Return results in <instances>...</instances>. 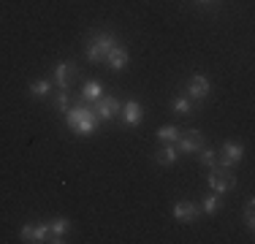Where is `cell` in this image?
<instances>
[{
    "instance_id": "1",
    "label": "cell",
    "mask_w": 255,
    "mask_h": 244,
    "mask_svg": "<svg viewBox=\"0 0 255 244\" xmlns=\"http://www.w3.org/2000/svg\"><path fill=\"white\" fill-rule=\"evenodd\" d=\"M114 44H117V38H114L112 33H95V35H90V41H87V60H90V63H103V60H106V54L112 52Z\"/></svg>"
},
{
    "instance_id": "2",
    "label": "cell",
    "mask_w": 255,
    "mask_h": 244,
    "mask_svg": "<svg viewBox=\"0 0 255 244\" xmlns=\"http://www.w3.org/2000/svg\"><path fill=\"white\" fill-rule=\"evenodd\" d=\"M201 146H204L201 130L190 127V130H182L179 133V138H177V152H179V155H196Z\"/></svg>"
},
{
    "instance_id": "3",
    "label": "cell",
    "mask_w": 255,
    "mask_h": 244,
    "mask_svg": "<svg viewBox=\"0 0 255 244\" xmlns=\"http://www.w3.org/2000/svg\"><path fill=\"white\" fill-rule=\"evenodd\" d=\"M209 187H212V193H228V190H234L236 187V179H234V174L226 168H220V166H212V174H209Z\"/></svg>"
},
{
    "instance_id": "4",
    "label": "cell",
    "mask_w": 255,
    "mask_h": 244,
    "mask_svg": "<svg viewBox=\"0 0 255 244\" xmlns=\"http://www.w3.org/2000/svg\"><path fill=\"white\" fill-rule=\"evenodd\" d=\"M242 157H245V146H242L239 141H226L220 146V168L231 171V166L239 163Z\"/></svg>"
},
{
    "instance_id": "5",
    "label": "cell",
    "mask_w": 255,
    "mask_h": 244,
    "mask_svg": "<svg viewBox=\"0 0 255 244\" xmlns=\"http://www.w3.org/2000/svg\"><path fill=\"white\" fill-rule=\"evenodd\" d=\"M120 109H123V103L117 101L114 95H109V98H98L95 101V106H93V112L98 114V120H114L120 114Z\"/></svg>"
},
{
    "instance_id": "6",
    "label": "cell",
    "mask_w": 255,
    "mask_h": 244,
    "mask_svg": "<svg viewBox=\"0 0 255 244\" xmlns=\"http://www.w3.org/2000/svg\"><path fill=\"white\" fill-rule=\"evenodd\" d=\"M54 84H57L60 90H68L71 84H74V79H76V65L71 63V60H65V63H57L54 65Z\"/></svg>"
},
{
    "instance_id": "7",
    "label": "cell",
    "mask_w": 255,
    "mask_h": 244,
    "mask_svg": "<svg viewBox=\"0 0 255 244\" xmlns=\"http://www.w3.org/2000/svg\"><path fill=\"white\" fill-rule=\"evenodd\" d=\"M95 127H98V114L87 106V109H84V114L79 117V122L74 125V133H76V136H93Z\"/></svg>"
},
{
    "instance_id": "8",
    "label": "cell",
    "mask_w": 255,
    "mask_h": 244,
    "mask_svg": "<svg viewBox=\"0 0 255 244\" xmlns=\"http://www.w3.org/2000/svg\"><path fill=\"white\" fill-rule=\"evenodd\" d=\"M185 87H187V95L196 98V101L206 98V95H209V90H212V87H209V79H206L204 73H196V76H190Z\"/></svg>"
},
{
    "instance_id": "9",
    "label": "cell",
    "mask_w": 255,
    "mask_h": 244,
    "mask_svg": "<svg viewBox=\"0 0 255 244\" xmlns=\"http://www.w3.org/2000/svg\"><path fill=\"white\" fill-rule=\"evenodd\" d=\"M120 114H123V122H125V125H130V127L141 125V120H144V109H141V103H138V101H128L125 106L120 109Z\"/></svg>"
},
{
    "instance_id": "10",
    "label": "cell",
    "mask_w": 255,
    "mask_h": 244,
    "mask_svg": "<svg viewBox=\"0 0 255 244\" xmlns=\"http://www.w3.org/2000/svg\"><path fill=\"white\" fill-rule=\"evenodd\" d=\"M68 231H71V223H68L65 217L52 220V223H49V242H52V244H63Z\"/></svg>"
},
{
    "instance_id": "11",
    "label": "cell",
    "mask_w": 255,
    "mask_h": 244,
    "mask_svg": "<svg viewBox=\"0 0 255 244\" xmlns=\"http://www.w3.org/2000/svg\"><path fill=\"white\" fill-rule=\"evenodd\" d=\"M174 217L179 223H193L198 217V206L193 201H179V204H174Z\"/></svg>"
},
{
    "instance_id": "12",
    "label": "cell",
    "mask_w": 255,
    "mask_h": 244,
    "mask_svg": "<svg viewBox=\"0 0 255 244\" xmlns=\"http://www.w3.org/2000/svg\"><path fill=\"white\" fill-rule=\"evenodd\" d=\"M106 63H109V68H112V71H123L125 65H128V49L114 44L112 52L106 54Z\"/></svg>"
},
{
    "instance_id": "13",
    "label": "cell",
    "mask_w": 255,
    "mask_h": 244,
    "mask_svg": "<svg viewBox=\"0 0 255 244\" xmlns=\"http://www.w3.org/2000/svg\"><path fill=\"white\" fill-rule=\"evenodd\" d=\"M101 95H103V84L98 82V79H87V82L82 84V101H84V103L98 101Z\"/></svg>"
},
{
    "instance_id": "14",
    "label": "cell",
    "mask_w": 255,
    "mask_h": 244,
    "mask_svg": "<svg viewBox=\"0 0 255 244\" xmlns=\"http://www.w3.org/2000/svg\"><path fill=\"white\" fill-rule=\"evenodd\" d=\"M177 157H179V152L174 144H168V146H163V149L155 152V160L160 163V166H171V163H177Z\"/></svg>"
},
{
    "instance_id": "15",
    "label": "cell",
    "mask_w": 255,
    "mask_h": 244,
    "mask_svg": "<svg viewBox=\"0 0 255 244\" xmlns=\"http://www.w3.org/2000/svg\"><path fill=\"white\" fill-rule=\"evenodd\" d=\"M49 93H52V82H49V79H35V82H30V95L46 98Z\"/></svg>"
},
{
    "instance_id": "16",
    "label": "cell",
    "mask_w": 255,
    "mask_h": 244,
    "mask_svg": "<svg viewBox=\"0 0 255 244\" xmlns=\"http://www.w3.org/2000/svg\"><path fill=\"white\" fill-rule=\"evenodd\" d=\"M171 109L177 114H190V109H193V101H190V95H177L171 101Z\"/></svg>"
},
{
    "instance_id": "17",
    "label": "cell",
    "mask_w": 255,
    "mask_h": 244,
    "mask_svg": "<svg viewBox=\"0 0 255 244\" xmlns=\"http://www.w3.org/2000/svg\"><path fill=\"white\" fill-rule=\"evenodd\" d=\"M179 127L177 125H163L160 127V130H157V138H160V141H168V144H174V141H177V138H179Z\"/></svg>"
},
{
    "instance_id": "18",
    "label": "cell",
    "mask_w": 255,
    "mask_h": 244,
    "mask_svg": "<svg viewBox=\"0 0 255 244\" xmlns=\"http://www.w3.org/2000/svg\"><path fill=\"white\" fill-rule=\"evenodd\" d=\"M54 109L57 112H68L71 109V90H57V95H54Z\"/></svg>"
},
{
    "instance_id": "19",
    "label": "cell",
    "mask_w": 255,
    "mask_h": 244,
    "mask_svg": "<svg viewBox=\"0 0 255 244\" xmlns=\"http://www.w3.org/2000/svg\"><path fill=\"white\" fill-rule=\"evenodd\" d=\"M201 155H198V160H201V166L206 168H212V166H217V149H212V146H201Z\"/></svg>"
},
{
    "instance_id": "20",
    "label": "cell",
    "mask_w": 255,
    "mask_h": 244,
    "mask_svg": "<svg viewBox=\"0 0 255 244\" xmlns=\"http://www.w3.org/2000/svg\"><path fill=\"white\" fill-rule=\"evenodd\" d=\"M201 206H204V212H206V215H215V212L223 206V201H220V193H209V195L204 198V204H201Z\"/></svg>"
},
{
    "instance_id": "21",
    "label": "cell",
    "mask_w": 255,
    "mask_h": 244,
    "mask_svg": "<svg viewBox=\"0 0 255 244\" xmlns=\"http://www.w3.org/2000/svg\"><path fill=\"white\" fill-rule=\"evenodd\" d=\"M30 242H49V225L41 223V225H33V236Z\"/></svg>"
},
{
    "instance_id": "22",
    "label": "cell",
    "mask_w": 255,
    "mask_h": 244,
    "mask_svg": "<svg viewBox=\"0 0 255 244\" xmlns=\"http://www.w3.org/2000/svg\"><path fill=\"white\" fill-rule=\"evenodd\" d=\"M253 206H255V201L253 198H247V204H245V225H247V231L253 234V228H255V215H253Z\"/></svg>"
},
{
    "instance_id": "23",
    "label": "cell",
    "mask_w": 255,
    "mask_h": 244,
    "mask_svg": "<svg viewBox=\"0 0 255 244\" xmlns=\"http://www.w3.org/2000/svg\"><path fill=\"white\" fill-rule=\"evenodd\" d=\"M19 236H22V242H30V236H33V225H22Z\"/></svg>"
},
{
    "instance_id": "24",
    "label": "cell",
    "mask_w": 255,
    "mask_h": 244,
    "mask_svg": "<svg viewBox=\"0 0 255 244\" xmlns=\"http://www.w3.org/2000/svg\"><path fill=\"white\" fill-rule=\"evenodd\" d=\"M198 3H201V5H209V3H212V0H198Z\"/></svg>"
}]
</instances>
